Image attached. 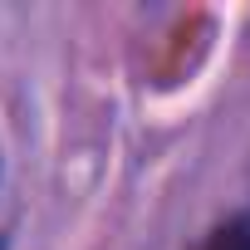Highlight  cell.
<instances>
[{
    "instance_id": "obj_1",
    "label": "cell",
    "mask_w": 250,
    "mask_h": 250,
    "mask_svg": "<svg viewBox=\"0 0 250 250\" xmlns=\"http://www.w3.org/2000/svg\"><path fill=\"white\" fill-rule=\"evenodd\" d=\"M201 250H250V216H230V221H221V226L206 235Z\"/></svg>"
},
{
    "instance_id": "obj_2",
    "label": "cell",
    "mask_w": 250,
    "mask_h": 250,
    "mask_svg": "<svg viewBox=\"0 0 250 250\" xmlns=\"http://www.w3.org/2000/svg\"><path fill=\"white\" fill-rule=\"evenodd\" d=\"M0 250H5V240H0Z\"/></svg>"
}]
</instances>
